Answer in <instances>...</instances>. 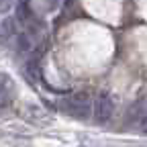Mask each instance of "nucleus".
I'll use <instances>...</instances> for the list:
<instances>
[{"mask_svg": "<svg viewBox=\"0 0 147 147\" xmlns=\"http://www.w3.org/2000/svg\"><path fill=\"white\" fill-rule=\"evenodd\" d=\"M59 106H61V110H65L67 115L76 117V119H88L92 102H90V96L86 92H78V94H71V96L63 98Z\"/></svg>", "mask_w": 147, "mask_h": 147, "instance_id": "obj_1", "label": "nucleus"}, {"mask_svg": "<svg viewBox=\"0 0 147 147\" xmlns=\"http://www.w3.org/2000/svg\"><path fill=\"white\" fill-rule=\"evenodd\" d=\"M113 113H115V100H113V96H110L108 92L98 94V98L94 102V119H96V123H106L110 117H113Z\"/></svg>", "mask_w": 147, "mask_h": 147, "instance_id": "obj_2", "label": "nucleus"}, {"mask_svg": "<svg viewBox=\"0 0 147 147\" xmlns=\"http://www.w3.org/2000/svg\"><path fill=\"white\" fill-rule=\"evenodd\" d=\"M14 100V82L10 76L0 74V108H6Z\"/></svg>", "mask_w": 147, "mask_h": 147, "instance_id": "obj_3", "label": "nucleus"}, {"mask_svg": "<svg viewBox=\"0 0 147 147\" xmlns=\"http://www.w3.org/2000/svg\"><path fill=\"white\" fill-rule=\"evenodd\" d=\"M133 123L143 135H147V102H139L133 106Z\"/></svg>", "mask_w": 147, "mask_h": 147, "instance_id": "obj_4", "label": "nucleus"}]
</instances>
